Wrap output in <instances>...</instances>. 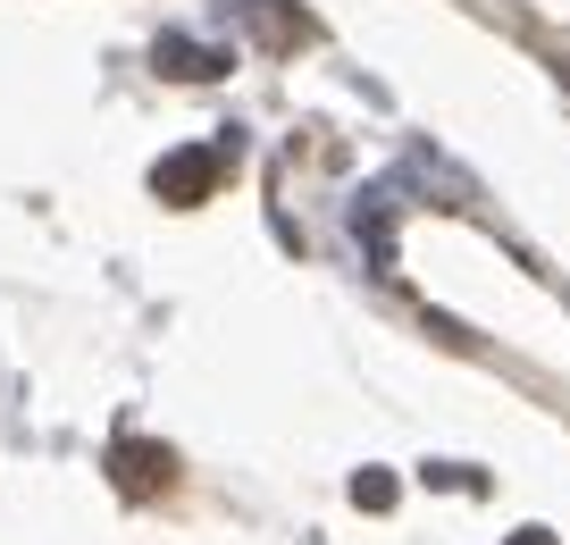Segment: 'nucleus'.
I'll return each mask as SVG.
<instances>
[{
  "label": "nucleus",
  "instance_id": "obj_1",
  "mask_svg": "<svg viewBox=\"0 0 570 545\" xmlns=\"http://www.w3.org/2000/svg\"><path fill=\"white\" fill-rule=\"evenodd\" d=\"M562 76H570V68H562Z\"/></svg>",
  "mask_w": 570,
  "mask_h": 545
}]
</instances>
